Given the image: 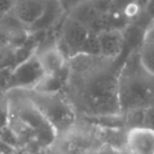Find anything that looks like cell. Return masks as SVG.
I'll return each instance as SVG.
<instances>
[{
	"instance_id": "obj_15",
	"label": "cell",
	"mask_w": 154,
	"mask_h": 154,
	"mask_svg": "<svg viewBox=\"0 0 154 154\" xmlns=\"http://www.w3.org/2000/svg\"><path fill=\"white\" fill-rule=\"evenodd\" d=\"M59 1L62 5V7L64 8L66 12L69 14L71 11H73L75 8L78 7L80 3H82L84 1H86V0H59Z\"/></svg>"
},
{
	"instance_id": "obj_14",
	"label": "cell",
	"mask_w": 154,
	"mask_h": 154,
	"mask_svg": "<svg viewBox=\"0 0 154 154\" xmlns=\"http://www.w3.org/2000/svg\"><path fill=\"white\" fill-rule=\"evenodd\" d=\"M143 128L154 131V106L145 109L143 115Z\"/></svg>"
},
{
	"instance_id": "obj_13",
	"label": "cell",
	"mask_w": 154,
	"mask_h": 154,
	"mask_svg": "<svg viewBox=\"0 0 154 154\" xmlns=\"http://www.w3.org/2000/svg\"><path fill=\"white\" fill-rule=\"evenodd\" d=\"M16 62V49L11 45H0V70L13 68L12 64Z\"/></svg>"
},
{
	"instance_id": "obj_1",
	"label": "cell",
	"mask_w": 154,
	"mask_h": 154,
	"mask_svg": "<svg viewBox=\"0 0 154 154\" xmlns=\"http://www.w3.org/2000/svg\"><path fill=\"white\" fill-rule=\"evenodd\" d=\"M119 58L79 53L66 60L63 92L77 117L118 115Z\"/></svg>"
},
{
	"instance_id": "obj_6",
	"label": "cell",
	"mask_w": 154,
	"mask_h": 154,
	"mask_svg": "<svg viewBox=\"0 0 154 154\" xmlns=\"http://www.w3.org/2000/svg\"><path fill=\"white\" fill-rule=\"evenodd\" d=\"M47 0H14L11 13L26 29L32 26L42 15Z\"/></svg>"
},
{
	"instance_id": "obj_3",
	"label": "cell",
	"mask_w": 154,
	"mask_h": 154,
	"mask_svg": "<svg viewBox=\"0 0 154 154\" xmlns=\"http://www.w3.org/2000/svg\"><path fill=\"white\" fill-rule=\"evenodd\" d=\"M26 91V90H23ZM28 96L55 131L56 137L66 135L78 119L63 92H38L28 90Z\"/></svg>"
},
{
	"instance_id": "obj_10",
	"label": "cell",
	"mask_w": 154,
	"mask_h": 154,
	"mask_svg": "<svg viewBox=\"0 0 154 154\" xmlns=\"http://www.w3.org/2000/svg\"><path fill=\"white\" fill-rule=\"evenodd\" d=\"M37 57L45 74H55L62 70L66 64V59L57 48L56 41L37 50Z\"/></svg>"
},
{
	"instance_id": "obj_5",
	"label": "cell",
	"mask_w": 154,
	"mask_h": 154,
	"mask_svg": "<svg viewBox=\"0 0 154 154\" xmlns=\"http://www.w3.org/2000/svg\"><path fill=\"white\" fill-rule=\"evenodd\" d=\"M45 72L41 66L36 52L17 63L12 69L7 90H33Z\"/></svg>"
},
{
	"instance_id": "obj_16",
	"label": "cell",
	"mask_w": 154,
	"mask_h": 154,
	"mask_svg": "<svg viewBox=\"0 0 154 154\" xmlns=\"http://www.w3.org/2000/svg\"><path fill=\"white\" fill-rule=\"evenodd\" d=\"M14 0H0V16L9 14L13 9Z\"/></svg>"
},
{
	"instance_id": "obj_17",
	"label": "cell",
	"mask_w": 154,
	"mask_h": 154,
	"mask_svg": "<svg viewBox=\"0 0 154 154\" xmlns=\"http://www.w3.org/2000/svg\"><path fill=\"white\" fill-rule=\"evenodd\" d=\"M143 41H153L154 42V19L148 24L145 33L143 36Z\"/></svg>"
},
{
	"instance_id": "obj_2",
	"label": "cell",
	"mask_w": 154,
	"mask_h": 154,
	"mask_svg": "<svg viewBox=\"0 0 154 154\" xmlns=\"http://www.w3.org/2000/svg\"><path fill=\"white\" fill-rule=\"evenodd\" d=\"M118 101L120 113L154 106V75L143 66L138 49L129 52L118 73Z\"/></svg>"
},
{
	"instance_id": "obj_11",
	"label": "cell",
	"mask_w": 154,
	"mask_h": 154,
	"mask_svg": "<svg viewBox=\"0 0 154 154\" xmlns=\"http://www.w3.org/2000/svg\"><path fill=\"white\" fill-rule=\"evenodd\" d=\"M138 56L143 66L154 75V42L153 41H143L138 49Z\"/></svg>"
},
{
	"instance_id": "obj_7",
	"label": "cell",
	"mask_w": 154,
	"mask_h": 154,
	"mask_svg": "<svg viewBox=\"0 0 154 154\" xmlns=\"http://www.w3.org/2000/svg\"><path fill=\"white\" fill-rule=\"evenodd\" d=\"M126 149L129 154H154V131L143 127L127 131Z\"/></svg>"
},
{
	"instance_id": "obj_19",
	"label": "cell",
	"mask_w": 154,
	"mask_h": 154,
	"mask_svg": "<svg viewBox=\"0 0 154 154\" xmlns=\"http://www.w3.org/2000/svg\"><path fill=\"white\" fill-rule=\"evenodd\" d=\"M148 1H149V0H132V2L134 3L137 8H138L139 11H143V10L145 9V7L148 3Z\"/></svg>"
},
{
	"instance_id": "obj_20",
	"label": "cell",
	"mask_w": 154,
	"mask_h": 154,
	"mask_svg": "<svg viewBox=\"0 0 154 154\" xmlns=\"http://www.w3.org/2000/svg\"><path fill=\"white\" fill-rule=\"evenodd\" d=\"M1 19H2V16H0V20H1Z\"/></svg>"
},
{
	"instance_id": "obj_18",
	"label": "cell",
	"mask_w": 154,
	"mask_h": 154,
	"mask_svg": "<svg viewBox=\"0 0 154 154\" xmlns=\"http://www.w3.org/2000/svg\"><path fill=\"white\" fill-rule=\"evenodd\" d=\"M141 12H143L146 15V17L149 18L150 22L154 19V0H149L148 3L146 5L145 9Z\"/></svg>"
},
{
	"instance_id": "obj_8",
	"label": "cell",
	"mask_w": 154,
	"mask_h": 154,
	"mask_svg": "<svg viewBox=\"0 0 154 154\" xmlns=\"http://www.w3.org/2000/svg\"><path fill=\"white\" fill-rule=\"evenodd\" d=\"M68 15L59 0H47V5L42 15L38 20L29 28L31 32H47L57 26Z\"/></svg>"
},
{
	"instance_id": "obj_4",
	"label": "cell",
	"mask_w": 154,
	"mask_h": 154,
	"mask_svg": "<svg viewBox=\"0 0 154 154\" xmlns=\"http://www.w3.org/2000/svg\"><path fill=\"white\" fill-rule=\"evenodd\" d=\"M56 45L66 60L82 52L91 32L84 23L68 14L61 21Z\"/></svg>"
},
{
	"instance_id": "obj_12",
	"label": "cell",
	"mask_w": 154,
	"mask_h": 154,
	"mask_svg": "<svg viewBox=\"0 0 154 154\" xmlns=\"http://www.w3.org/2000/svg\"><path fill=\"white\" fill-rule=\"evenodd\" d=\"M124 115V128L126 131L143 127L145 109L130 110L122 114Z\"/></svg>"
},
{
	"instance_id": "obj_9",
	"label": "cell",
	"mask_w": 154,
	"mask_h": 154,
	"mask_svg": "<svg viewBox=\"0 0 154 154\" xmlns=\"http://www.w3.org/2000/svg\"><path fill=\"white\" fill-rule=\"evenodd\" d=\"M99 52L108 58H119L124 49L125 37L118 29H107L97 33Z\"/></svg>"
}]
</instances>
